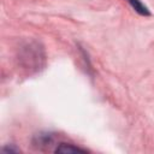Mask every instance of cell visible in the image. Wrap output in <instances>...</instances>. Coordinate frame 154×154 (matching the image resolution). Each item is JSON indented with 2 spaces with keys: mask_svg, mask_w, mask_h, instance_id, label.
Here are the masks:
<instances>
[{
  "mask_svg": "<svg viewBox=\"0 0 154 154\" xmlns=\"http://www.w3.org/2000/svg\"><path fill=\"white\" fill-rule=\"evenodd\" d=\"M57 153H77V152H82V153H85L84 149L82 148H78V147H75L70 143H60L57 149H55Z\"/></svg>",
  "mask_w": 154,
  "mask_h": 154,
  "instance_id": "6da1fadb",
  "label": "cell"
},
{
  "mask_svg": "<svg viewBox=\"0 0 154 154\" xmlns=\"http://www.w3.org/2000/svg\"><path fill=\"white\" fill-rule=\"evenodd\" d=\"M128 2L132 6V8L136 11V12H138L140 14H142V16H149V11H148V8L140 1V0H128Z\"/></svg>",
  "mask_w": 154,
  "mask_h": 154,
  "instance_id": "7a4b0ae2",
  "label": "cell"
},
{
  "mask_svg": "<svg viewBox=\"0 0 154 154\" xmlns=\"http://www.w3.org/2000/svg\"><path fill=\"white\" fill-rule=\"evenodd\" d=\"M2 152H18V149H14L12 147H8V148H4Z\"/></svg>",
  "mask_w": 154,
  "mask_h": 154,
  "instance_id": "3957f363",
  "label": "cell"
}]
</instances>
